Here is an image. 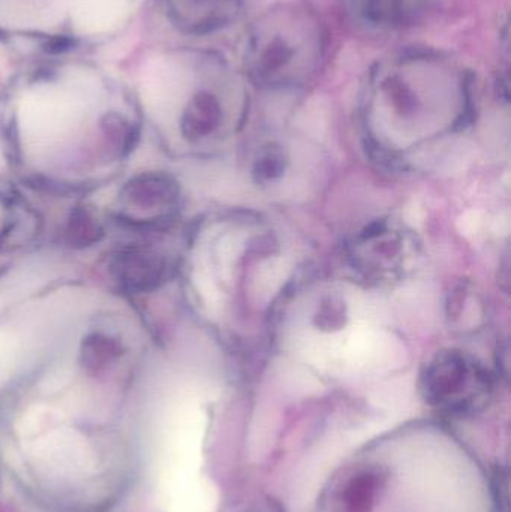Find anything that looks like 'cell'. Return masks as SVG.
<instances>
[{"label":"cell","mask_w":511,"mask_h":512,"mask_svg":"<svg viewBox=\"0 0 511 512\" xmlns=\"http://www.w3.org/2000/svg\"><path fill=\"white\" fill-rule=\"evenodd\" d=\"M389 472L375 463H357L339 472L324 493L326 512H375Z\"/></svg>","instance_id":"cell-3"},{"label":"cell","mask_w":511,"mask_h":512,"mask_svg":"<svg viewBox=\"0 0 511 512\" xmlns=\"http://www.w3.org/2000/svg\"><path fill=\"white\" fill-rule=\"evenodd\" d=\"M374 2H377V0H374ZM390 2L398 5V0H383V5L380 6V11L383 12L384 15H387V6H389Z\"/></svg>","instance_id":"cell-9"},{"label":"cell","mask_w":511,"mask_h":512,"mask_svg":"<svg viewBox=\"0 0 511 512\" xmlns=\"http://www.w3.org/2000/svg\"><path fill=\"white\" fill-rule=\"evenodd\" d=\"M308 18H303L300 23L291 21L285 24V30L272 24V30L263 26L260 32L252 38L248 53V65L255 77L263 83L278 84L288 83L296 77L297 71H302L303 65H308V53L314 51L309 47V41L317 38L309 35L314 24H309L302 29Z\"/></svg>","instance_id":"cell-2"},{"label":"cell","mask_w":511,"mask_h":512,"mask_svg":"<svg viewBox=\"0 0 511 512\" xmlns=\"http://www.w3.org/2000/svg\"><path fill=\"white\" fill-rule=\"evenodd\" d=\"M242 512H284L281 505L273 499H258V501L252 502L249 507H246Z\"/></svg>","instance_id":"cell-8"},{"label":"cell","mask_w":511,"mask_h":512,"mask_svg":"<svg viewBox=\"0 0 511 512\" xmlns=\"http://www.w3.org/2000/svg\"><path fill=\"white\" fill-rule=\"evenodd\" d=\"M194 5L207 11L212 27L221 26L237 11V0H189Z\"/></svg>","instance_id":"cell-6"},{"label":"cell","mask_w":511,"mask_h":512,"mask_svg":"<svg viewBox=\"0 0 511 512\" xmlns=\"http://www.w3.org/2000/svg\"><path fill=\"white\" fill-rule=\"evenodd\" d=\"M222 119L221 104L213 93L201 92L192 99L185 114L186 134L203 137L218 128Z\"/></svg>","instance_id":"cell-4"},{"label":"cell","mask_w":511,"mask_h":512,"mask_svg":"<svg viewBox=\"0 0 511 512\" xmlns=\"http://www.w3.org/2000/svg\"><path fill=\"white\" fill-rule=\"evenodd\" d=\"M420 393L443 414L468 417L488 406L492 379L482 364L464 352H441L420 375Z\"/></svg>","instance_id":"cell-1"},{"label":"cell","mask_w":511,"mask_h":512,"mask_svg":"<svg viewBox=\"0 0 511 512\" xmlns=\"http://www.w3.org/2000/svg\"><path fill=\"white\" fill-rule=\"evenodd\" d=\"M321 327H338L339 324L344 322V307L342 303H335L330 300L329 303L321 307L320 316Z\"/></svg>","instance_id":"cell-7"},{"label":"cell","mask_w":511,"mask_h":512,"mask_svg":"<svg viewBox=\"0 0 511 512\" xmlns=\"http://www.w3.org/2000/svg\"><path fill=\"white\" fill-rule=\"evenodd\" d=\"M288 159L279 146H269L255 161L254 179L257 183H269L279 179L287 168Z\"/></svg>","instance_id":"cell-5"}]
</instances>
